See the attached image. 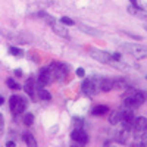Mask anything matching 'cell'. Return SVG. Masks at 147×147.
Here are the masks:
<instances>
[{
    "label": "cell",
    "instance_id": "5",
    "mask_svg": "<svg viewBox=\"0 0 147 147\" xmlns=\"http://www.w3.org/2000/svg\"><path fill=\"white\" fill-rule=\"evenodd\" d=\"M71 138L74 141H77L78 144H85L88 141V136H87V132H85L84 129L81 128H77V129H74L72 134H71Z\"/></svg>",
    "mask_w": 147,
    "mask_h": 147
},
{
    "label": "cell",
    "instance_id": "13",
    "mask_svg": "<svg viewBox=\"0 0 147 147\" xmlns=\"http://www.w3.org/2000/svg\"><path fill=\"white\" fill-rule=\"evenodd\" d=\"M106 112H109V107L105 106V105H97V106H94L93 110H91V113L96 115V116H102V115H105Z\"/></svg>",
    "mask_w": 147,
    "mask_h": 147
},
{
    "label": "cell",
    "instance_id": "12",
    "mask_svg": "<svg viewBox=\"0 0 147 147\" xmlns=\"http://www.w3.org/2000/svg\"><path fill=\"white\" fill-rule=\"evenodd\" d=\"M52 30H53V32H56L57 35H60V37H63V38H69V34H68V31L63 28V27H60V25H57V24L55 22V24H52Z\"/></svg>",
    "mask_w": 147,
    "mask_h": 147
},
{
    "label": "cell",
    "instance_id": "8",
    "mask_svg": "<svg viewBox=\"0 0 147 147\" xmlns=\"http://www.w3.org/2000/svg\"><path fill=\"white\" fill-rule=\"evenodd\" d=\"M52 80H53V75H52L50 69H41L40 77H38V87H44V85L50 84Z\"/></svg>",
    "mask_w": 147,
    "mask_h": 147
},
{
    "label": "cell",
    "instance_id": "23",
    "mask_svg": "<svg viewBox=\"0 0 147 147\" xmlns=\"http://www.w3.org/2000/svg\"><path fill=\"white\" fill-rule=\"evenodd\" d=\"M60 24H63V25H68V27H72V25H75V21L68 18V16H62L60 18Z\"/></svg>",
    "mask_w": 147,
    "mask_h": 147
},
{
    "label": "cell",
    "instance_id": "4",
    "mask_svg": "<svg viewBox=\"0 0 147 147\" xmlns=\"http://www.w3.org/2000/svg\"><path fill=\"white\" fill-rule=\"evenodd\" d=\"M81 90L85 96H93L96 94L97 91H99V88H97V84H96V78H87L84 80L82 84H81Z\"/></svg>",
    "mask_w": 147,
    "mask_h": 147
},
{
    "label": "cell",
    "instance_id": "17",
    "mask_svg": "<svg viewBox=\"0 0 147 147\" xmlns=\"http://www.w3.org/2000/svg\"><path fill=\"white\" fill-rule=\"evenodd\" d=\"M128 84L124 80H115L113 81V90H127Z\"/></svg>",
    "mask_w": 147,
    "mask_h": 147
},
{
    "label": "cell",
    "instance_id": "31",
    "mask_svg": "<svg viewBox=\"0 0 147 147\" xmlns=\"http://www.w3.org/2000/svg\"><path fill=\"white\" fill-rule=\"evenodd\" d=\"M129 2H131V5H132V6H138L137 0H129ZM140 7H141V6H140Z\"/></svg>",
    "mask_w": 147,
    "mask_h": 147
},
{
    "label": "cell",
    "instance_id": "24",
    "mask_svg": "<svg viewBox=\"0 0 147 147\" xmlns=\"http://www.w3.org/2000/svg\"><path fill=\"white\" fill-rule=\"evenodd\" d=\"M109 122H110L112 125L119 124V113H118V112H112V115H110V118H109Z\"/></svg>",
    "mask_w": 147,
    "mask_h": 147
},
{
    "label": "cell",
    "instance_id": "21",
    "mask_svg": "<svg viewBox=\"0 0 147 147\" xmlns=\"http://www.w3.org/2000/svg\"><path fill=\"white\" fill-rule=\"evenodd\" d=\"M9 52H10L12 56H15V57H22L24 56V52L21 50V49H18V47H9Z\"/></svg>",
    "mask_w": 147,
    "mask_h": 147
},
{
    "label": "cell",
    "instance_id": "9",
    "mask_svg": "<svg viewBox=\"0 0 147 147\" xmlns=\"http://www.w3.org/2000/svg\"><path fill=\"white\" fill-rule=\"evenodd\" d=\"M132 128L136 129V131H138V132L147 131V118L138 116L136 119H132Z\"/></svg>",
    "mask_w": 147,
    "mask_h": 147
},
{
    "label": "cell",
    "instance_id": "6",
    "mask_svg": "<svg viewBox=\"0 0 147 147\" xmlns=\"http://www.w3.org/2000/svg\"><path fill=\"white\" fill-rule=\"evenodd\" d=\"M96 84H97V88L102 90V91H110L113 90V80L110 78H96Z\"/></svg>",
    "mask_w": 147,
    "mask_h": 147
},
{
    "label": "cell",
    "instance_id": "32",
    "mask_svg": "<svg viewBox=\"0 0 147 147\" xmlns=\"http://www.w3.org/2000/svg\"><path fill=\"white\" fill-rule=\"evenodd\" d=\"M6 146H10V147H13V146H15V141H7V143H6Z\"/></svg>",
    "mask_w": 147,
    "mask_h": 147
},
{
    "label": "cell",
    "instance_id": "22",
    "mask_svg": "<svg viewBox=\"0 0 147 147\" xmlns=\"http://www.w3.org/2000/svg\"><path fill=\"white\" fill-rule=\"evenodd\" d=\"M38 15H40V16H41V18L49 24V25H52V24H55V22H56V21H55V18H53V16H50V15H47L46 12H40Z\"/></svg>",
    "mask_w": 147,
    "mask_h": 147
},
{
    "label": "cell",
    "instance_id": "33",
    "mask_svg": "<svg viewBox=\"0 0 147 147\" xmlns=\"http://www.w3.org/2000/svg\"><path fill=\"white\" fill-rule=\"evenodd\" d=\"M3 103H5V99H3V97H2V96H0V106H2Z\"/></svg>",
    "mask_w": 147,
    "mask_h": 147
},
{
    "label": "cell",
    "instance_id": "7",
    "mask_svg": "<svg viewBox=\"0 0 147 147\" xmlns=\"http://www.w3.org/2000/svg\"><path fill=\"white\" fill-rule=\"evenodd\" d=\"M119 122L121 124H132V119H134V113H132V109L131 107H125L119 110Z\"/></svg>",
    "mask_w": 147,
    "mask_h": 147
},
{
    "label": "cell",
    "instance_id": "11",
    "mask_svg": "<svg viewBox=\"0 0 147 147\" xmlns=\"http://www.w3.org/2000/svg\"><path fill=\"white\" fill-rule=\"evenodd\" d=\"M25 109H27V100L24 99V97L18 96V102H16V106L13 109V112L15 113H22V112H25Z\"/></svg>",
    "mask_w": 147,
    "mask_h": 147
},
{
    "label": "cell",
    "instance_id": "30",
    "mask_svg": "<svg viewBox=\"0 0 147 147\" xmlns=\"http://www.w3.org/2000/svg\"><path fill=\"white\" fill-rule=\"evenodd\" d=\"M13 74H15L16 77H22V71H21V69H15V71H13Z\"/></svg>",
    "mask_w": 147,
    "mask_h": 147
},
{
    "label": "cell",
    "instance_id": "26",
    "mask_svg": "<svg viewBox=\"0 0 147 147\" xmlns=\"http://www.w3.org/2000/svg\"><path fill=\"white\" fill-rule=\"evenodd\" d=\"M144 132V131H143ZM143 146H147V132H144L143 136H141V141H140Z\"/></svg>",
    "mask_w": 147,
    "mask_h": 147
},
{
    "label": "cell",
    "instance_id": "16",
    "mask_svg": "<svg viewBox=\"0 0 147 147\" xmlns=\"http://www.w3.org/2000/svg\"><path fill=\"white\" fill-rule=\"evenodd\" d=\"M37 90H38V97H40V100H50L52 99V94L49 93L46 88H43V87H37Z\"/></svg>",
    "mask_w": 147,
    "mask_h": 147
},
{
    "label": "cell",
    "instance_id": "2",
    "mask_svg": "<svg viewBox=\"0 0 147 147\" xmlns=\"http://www.w3.org/2000/svg\"><path fill=\"white\" fill-rule=\"evenodd\" d=\"M122 49L136 59H147V46L137 43H125L122 44Z\"/></svg>",
    "mask_w": 147,
    "mask_h": 147
},
{
    "label": "cell",
    "instance_id": "35",
    "mask_svg": "<svg viewBox=\"0 0 147 147\" xmlns=\"http://www.w3.org/2000/svg\"><path fill=\"white\" fill-rule=\"evenodd\" d=\"M146 78H147V77H146Z\"/></svg>",
    "mask_w": 147,
    "mask_h": 147
},
{
    "label": "cell",
    "instance_id": "1",
    "mask_svg": "<svg viewBox=\"0 0 147 147\" xmlns=\"http://www.w3.org/2000/svg\"><path fill=\"white\" fill-rule=\"evenodd\" d=\"M146 100H147V94L144 91H140V90H128L127 94L124 96V105L127 107H131V109L138 107Z\"/></svg>",
    "mask_w": 147,
    "mask_h": 147
},
{
    "label": "cell",
    "instance_id": "14",
    "mask_svg": "<svg viewBox=\"0 0 147 147\" xmlns=\"http://www.w3.org/2000/svg\"><path fill=\"white\" fill-rule=\"evenodd\" d=\"M24 90H25V93L30 96V97H34V93H35V87H34V80H28L25 82V85H24Z\"/></svg>",
    "mask_w": 147,
    "mask_h": 147
},
{
    "label": "cell",
    "instance_id": "27",
    "mask_svg": "<svg viewBox=\"0 0 147 147\" xmlns=\"http://www.w3.org/2000/svg\"><path fill=\"white\" fill-rule=\"evenodd\" d=\"M127 35H129L131 38H134V40H141V35H137V34H131V32H125Z\"/></svg>",
    "mask_w": 147,
    "mask_h": 147
},
{
    "label": "cell",
    "instance_id": "29",
    "mask_svg": "<svg viewBox=\"0 0 147 147\" xmlns=\"http://www.w3.org/2000/svg\"><path fill=\"white\" fill-rule=\"evenodd\" d=\"M3 127H5V118H3L2 113H0V131L3 129Z\"/></svg>",
    "mask_w": 147,
    "mask_h": 147
},
{
    "label": "cell",
    "instance_id": "20",
    "mask_svg": "<svg viewBox=\"0 0 147 147\" xmlns=\"http://www.w3.org/2000/svg\"><path fill=\"white\" fill-rule=\"evenodd\" d=\"M6 82H7V87H9L10 90H19V88H21V85H19L13 78H7Z\"/></svg>",
    "mask_w": 147,
    "mask_h": 147
},
{
    "label": "cell",
    "instance_id": "28",
    "mask_svg": "<svg viewBox=\"0 0 147 147\" xmlns=\"http://www.w3.org/2000/svg\"><path fill=\"white\" fill-rule=\"evenodd\" d=\"M77 75H78V77H81V78H82V77H85V71H84L82 68H78V69H77Z\"/></svg>",
    "mask_w": 147,
    "mask_h": 147
},
{
    "label": "cell",
    "instance_id": "10",
    "mask_svg": "<svg viewBox=\"0 0 147 147\" xmlns=\"http://www.w3.org/2000/svg\"><path fill=\"white\" fill-rule=\"evenodd\" d=\"M128 12L131 15H134V16H138V18H143V19H146L147 18V13L140 7V6H128Z\"/></svg>",
    "mask_w": 147,
    "mask_h": 147
},
{
    "label": "cell",
    "instance_id": "19",
    "mask_svg": "<svg viewBox=\"0 0 147 147\" xmlns=\"http://www.w3.org/2000/svg\"><path fill=\"white\" fill-rule=\"evenodd\" d=\"M22 122H24V125H27V127H30V125H32L34 124V115L32 113H25L24 115V118H22Z\"/></svg>",
    "mask_w": 147,
    "mask_h": 147
},
{
    "label": "cell",
    "instance_id": "15",
    "mask_svg": "<svg viewBox=\"0 0 147 147\" xmlns=\"http://www.w3.org/2000/svg\"><path fill=\"white\" fill-rule=\"evenodd\" d=\"M78 28H80L82 32H85V34H90V35H100V32H99V31H96V30H94V28H91V27L82 25V24H78Z\"/></svg>",
    "mask_w": 147,
    "mask_h": 147
},
{
    "label": "cell",
    "instance_id": "34",
    "mask_svg": "<svg viewBox=\"0 0 147 147\" xmlns=\"http://www.w3.org/2000/svg\"><path fill=\"white\" fill-rule=\"evenodd\" d=\"M144 30L147 31V24H144Z\"/></svg>",
    "mask_w": 147,
    "mask_h": 147
},
{
    "label": "cell",
    "instance_id": "18",
    "mask_svg": "<svg viewBox=\"0 0 147 147\" xmlns=\"http://www.w3.org/2000/svg\"><path fill=\"white\" fill-rule=\"evenodd\" d=\"M24 141H25L27 146H30V147H37V141H35V138L31 136V134H28V132L24 134Z\"/></svg>",
    "mask_w": 147,
    "mask_h": 147
},
{
    "label": "cell",
    "instance_id": "3",
    "mask_svg": "<svg viewBox=\"0 0 147 147\" xmlns=\"http://www.w3.org/2000/svg\"><path fill=\"white\" fill-rule=\"evenodd\" d=\"M88 53H90V56H91L93 59H96L97 62H100V63H110V62H113L112 53L105 52V50H100V49L90 47V49H88Z\"/></svg>",
    "mask_w": 147,
    "mask_h": 147
},
{
    "label": "cell",
    "instance_id": "25",
    "mask_svg": "<svg viewBox=\"0 0 147 147\" xmlns=\"http://www.w3.org/2000/svg\"><path fill=\"white\" fill-rule=\"evenodd\" d=\"M16 102H18V96H10V99H9V107H10L12 112H13V109L16 106Z\"/></svg>",
    "mask_w": 147,
    "mask_h": 147
}]
</instances>
